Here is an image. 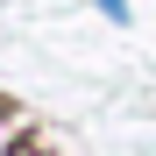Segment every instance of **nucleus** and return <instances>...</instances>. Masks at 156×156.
Returning <instances> with one entry per match:
<instances>
[{"label": "nucleus", "instance_id": "nucleus-1", "mask_svg": "<svg viewBox=\"0 0 156 156\" xmlns=\"http://www.w3.org/2000/svg\"><path fill=\"white\" fill-rule=\"evenodd\" d=\"M7 156H43V142H36V135H21V142H14Z\"/></svg>", "mask_w": 156, "mask_h": 156}, {"label": "nucleus", "instance_id": "nucleus-2", "mask_svg": "<svg viewBox=\"0 0 156 156\" xmlns=\"http://www.w3.org/2000/svg\"><path fill=\"white\" fill-rule=\"evenodd\" d=\"M99 14H114V21H128V0H99Z\"/></svg>", "mask_w": 156, "mask_h": 156}]
</instances>
